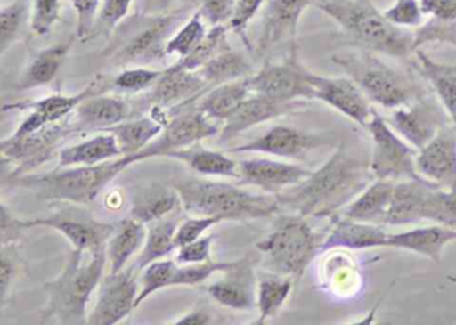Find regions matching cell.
<instances>
[{
    "label": "cell",
    "instance_id": "1",
    "mask_svg": "<svg viewBox=\"0 0 456 325\" xmlns=\"http://www.w3.org/2000/svg\"><path fill=\"white\" fill-rule=\"evenodd\" d=\"M370 159L340 143L332 156L303 183L277 194L281 205L304 217L332 218L351 204L372 181Z\"/></svg>",
    "mask_w": 456,
    "mask_h": 325
},
{
    "label": "cell",
    "instance_id": "2",
    "mask_svg": "<svg viewBox=\"0 0 456 325\" xmlns=\"http://www.w3.org/2000/svg\"><path fill=\"white\" fill-rule=\"evenodd\" d=\"M316 7L360 50L399 60L415 54L413 30L389 22L372 0H319Z\"/></svg>",
    "mask_w": 456,
    "mask_h": 325
},
{
    "label": "cell",
    "instance_id": "3",
    "mask_svg": "<svg viewBox=\"0 0 456 325\" xmlns=\"http://www.w3.org/2000/svg\"><path fill=\"white\" fill-rule=\"evenodd\" d=\"M173 188L186 213L218 218L221 223L272 217L281 207L277 194L250 193L228 183L189 177L175 180Z\"/></svg>",
    "mask_w": 456,
    "mask_h": 325
},
{
    "label": "cell",
    "instance_id": "4",
    "mask_svg": "<svg viewBox=\"0 0 456 325\" xmlns=\"http://www.w3.org/2000/svg\"><path fill=\"white\" fill-rule=\"evenodd\" d=\"M106 261V248L93 253L74 249L62 273L45 284L47 304L42 320L55 319L60 324H87V304L103 279Z\"/></svg>",
    "mask_w": 456,
    "mask_h": 325
},
{
    "label": "cell",
    "instance_id": "5",
    "mask_svg": "<svg viewBox=\"0 0 456 325\" xmlns=\"http://www.w3.org/2000/svg\"><path fill=\"white\" fill-rule=\"evenodd\" d=\"M126 167H129L119 157L93 167H60L45 175H15L12 185L33 191L47 201L90 204Z\"/></svg>",
    "mask_w": 456,
    "mask_h": 325
},
{
    "label": "cell",
    "instance_id": "6",
    "mask_svg": "<svg viewBox=\"0 0 456 325\" xmlns=\"http://www.w3.org/2000/svg\"><path fill=\"white\" fill-rule=\"evenodd\" d=\"M346 77L362 90L368 100L389 110L410 105L423 98L420 87L411 77L381 61L375 53H338L332 57Z\"/></svg>",
    "mask_w": 456,
    "mask_h": 325
},
{
    "label": "cell",
    "instance_id": "7",
    "mask_svg": "<svg viewBox=\"0 0 456 325\" xmlns=\"http://www.w3.org/2000/svg\"><path fill=\"white\" fill-rule=\"evenodd\" d=\"M325 234L317 233L306 217L300 215L279 218L273 231L258 242V252L266 257L273 273L300 280L309 264L322 252Z\"/></svg>",
    "mask_w": 456,
    "mask_h": 325
},
{
    "label": "cell",
    "instance_id": "8",
    "mask_svg": "<svg viewBox=\"0 0 456 325\" xmlns=\"http://www.w3.org/2000/svg\"><path fill=\"white\" fill-rule=\"evenodd\" d=\"M365 129L372 138V156L370 159L375 180H389L395 183L403 180H424L416 169L418 149L400 137L378 111H373L372 118Z\"/></svg>",
    "mask_w": 456,
    "mask_h": 325
},
{
    "label": "cell",
    "instance_id": "9",
    "mask_svg": "<svg viewBox=\"0 0 456 325\" xmlns=\"http://www.w3.org/2000/svg\"><path fill=\"white\" fill-rule=\"evenodd\" d=\"M311 70L298 60L297 44L290 45L289 54L279 63L266 62L257 73L249 77L252 94L264 95L281 102L314 100L309 81Z\"/></svg>",
    "mask_w": 456,
    "mask_h": 325
},
{
    "label": "cell",
    "instance_id": "10",
    "mask_svg": "<svg viewBox=\"0 0 456 325\" xmlns=\"http://www.w3.org/2000/svg\"><path fill=\"white\" fill-rule=\"evenodd\" d=\"M218 125L213 124L212 119L208 118L200 110L189 111L180 114L167 122L161 134L149 143L145 149L138 151L134 156H124L125 164L127 167L143 161V159L156 158V157H167L173 151L196 145L202 140L215 137L220 134Z\"/></svg>",
    "mask_w": 456,
    "mask_h": 325
},
{
    "label": "cell",
    "instance_id": "11",
    "mask_svg": "<svg viewBox=\"0 0 456 325\" xmlns=\"http://www.w3.org/2000/svg\"><path fill=\"white\" fill-rule=\"evenodd\" d=\"M70 135L73 133L69 122H55L20 137L10 135L0 143V151L4 161L17 162V170L12 175L15 177L49 161L58 146Z\"/></svg>",
    "mask_w": 456,
    "mask_h": 325
},
{
    "label": "cell",
    "instance_id": "12",
    "mask_svg": "<svg viewBox=\"0 0 456 325\" xmlns=\"http://www.w3.org/2000/svg\"><path fill=\"white\" fill-rule=\"evenodd\" d=\"M188 14V7H183L149 20L117 53V62L121 65H148L167 57V42Z\"/></svg>",
    "mask_w": 456,
    "mask_h": 325
},
{
    "label": "cell",
    "instance_id": "13",
    "mask_svg": "<svg viewBox=\"0 0 456 325\" xmlns=\"http://www.w3.org/2000/svg\"><path fill=\"white\" fill-rule=\"evenodd\" d=\"M17 229L50 228L62 233L74 249L86 253L105 249L108 240L116 231L117 223H98L90 215L81 213L60 212L49 217L34 220H14Z\"/></svg>",
    "mask_w": 456,
    "mask_h": 325
},
{
    "label": "cell",
    "instance_id": "14",
    "mask_svg": "<svg viewBox=\"0 0 456 325\" xmlns=\"http://www.w3.org/2000/svg\"><path fill=\"white\" fill-rule=\"evenodd\" d=\"M333 138L324 134H312L290 126H273L265 134L228 153H263L285 159H303L306 154L322 146H332Z\"/></svg>",
    "mask_w": 456,
    "mask_h": 325
},
{
    "label": "cell",
    "instance_id": "15",
    "mask_svg": "<svg viewBox=\"0 0 456 325\" xmlns=\"http://www.w3.org/2000/svg\"><path fill=\"white\" fill-rule=\"evenodd\" d=\"M138 284L133 271L110 273L101 280L100 293L94 308L87 316L90 325H116L126 319L137 301Z\"/></svg>",
    "mask_w": 456,
    "mask_h": 325
},
{
    "label": "cell",
    "instance_id": "16",
    "mask_svg": "<svg viewBox=\"0 0 456 325\" xmlns=\"http://www.w3.org/2000/svg\"><path fill=\"white\" fill-rule=\"evenodd\" d=\"M309 81L314 87V100L322 101L357 125L367 126L375 108L349 77H324L311 71Z\"/></svg>",
    "mask_w": 456,
    "mask_h": 325
},
{
    "label": "cell",
    "instance_id": "17",
    "mask_svg": "<svg viewBox=\"0 0 456 325\" xmlns=\"http://www.w3.org/2000/svg\"><path fill=\"white\" fill-rule=\"evenodd\" d=\"M319 0H266L258 54L264 55L282 42L297 44V30L304 12L316 7Z\"/></svg>",
    "mask_w": 456,
    "mask_h": 325
},
{
    "label": "cell",
    "instance_id": "18",
    "mask_svg": "<svg viewBox=\"0 0 456 325\" xmlns=\"http://www.w3.org/2000/svg\"><path fill=\"white\" fill-rule=\"evenodd\" d=\"M416 169L424 180L439 188L456 186V129L452 124L443 127L416 154Z\"/></svg>",
    "mask_w": 456,
    "mask_h": 325
},
{
    "label": "cell",
    "instance_id": "19",
    "mask_svg": "<svg viewBox=\"0 0 456 325\" xmlns=\"http://www.w3.org/2000/svg\"><path fill=\"white\" fill-rule=\"evenodd\" d=\"M387 121L400 137L418 150L448 125L439 106L423 98L395 109Z\"/></svg>",
    "mask_w": 456,
    "mask_h": 325
},
{
    "label": "cell",
    "instance_id": "20",
    "mask_svg": "<svg viewBox=\"0 0 456 325\" xmlns=\"http://www.w3.org/2000/svg\"><path fill=\"white\" fill-rule=\"evenodd\" d=\"M239 186H255L269 194H280L298 185L312 170L300 165L268 158H250L240 162Z\"/></svg>",
    "mask_w": 456,
    "mask_h": 325
},
{
    "label": "cell",
    "instance_id": "21",
    "mask_svg": "<svg viewBox=\"0 0 456 325\" xmlns=\"http://www.w3.org/2000/svg\"><path fill=\"white\" fill-rule=\"evenodd\" d=\"M220 281L205 287L208 295L225 308L250 311L256 306L257 281L249 256L237 260L233 268L225 272Z\"/></svg>",
    "mask_w": 456,
    "mask_h": 325
},
{
    "label": "cell",
    "instance_id": "22",
    "mask_svg": "<svg viewBox=\"0 0 456 325\" xmlns=\"http://www.w3.org/2000/svg\"><path fill=\"white\" fill-rule=\"evenodd\" d=\"M304 106H305V101L281 102V101L272 100L264 95H249L241 103V106L226 119L225 125L221 129L220 141L228 142L252 127L258 126L271 119L287 116Z\"/></svg>",
    "mask_w": 456,
    "mask_h": 325
},
{
    "label": "cell",
    "instance_id": "23",
    "mask_svg": "<svg viewBox=\"0 0 456 325\" xmlns=\"http://www.w3.org/2000/svg\"><path fill=\"white\" fill-rule=\"evenodd\" d=\"M209 90L199 71L165 69L151 92V102L162 109L183 108Z\"/></svg>",
    "mask_w": 456,
    "mask_h": 325
},
{
    "label": "cell",
    "instance_id": "24",
    "mask_svg": "<svg viewBox=\"0 0 456 325\" xmlns=\"http://www.w3.org/2000/svg\"><path fill=\"white\" fill-rule=\"evenodd\" d=\"M325 234L322 252L330 250H362L386 248L388 233L376 223H357L336 215Z\"/></svg>",
    "mask_w": 456,
    "mask_h": 325
},
{
    "label": "cell",
    "instance_id": "25",
    "mask_svg": "<svg viewBox=\"0 0 456 325\" xmlns=\"http://www.w3.org/2000/svg\"><path fill=\"white\" fill-rule=\"evenodd\" d=\"M130 109L121 98L109 95H93L85 100L74 111L73 124H70L71 133L105 132L109 127L116 126L126 121Z\"/></svg>",
    "mask_w": 456,
    "mask_h": 325
},
{
    "label": "cell",
    "instance_id": "26",
    "mask_svg": "<svg viewBox=\"0 0 456 325\" xmlns=\"http://www.w3.org/2000/svg\"><path fill=\"white\" fill-rule=\"evenodd\" d=\"M109 89L103 82V77L98 76L90 82L84 90L73 95L54 94L38 101H25V102L9 103L2 110H30L38 114L46 124H55L65 119L76 111V109L87 98L93 95L103 94Z\"/></svg>",
    "mask_w": 456,
    "mask_h": 325
},
{
    "label": "cell",
    "instance_id": "27",
    "mask_svg": "<svg viewBox=\"0 0 456 325\" xmlns=\"http://www.w3.org/2000/svg\"><path fill=\"white\" fill-rule=\"evenodd\" d=\"M434 188L439 186L427 180H403L395 183L391 205L384 225H410L424 221L427 197Z\"/></svg>",
    "mask_w": 456,
    "mask_h": 325
},
{
    "label": "cell",
    "instance_id": "28",
    "mask_svg": "<svg viewBox=\"0 0 456 325\" xmlns=\"http://www.w3.org/2000/svg\"><path fill=\"white\" fill-rule=\"evenodd\" d=\"M452 241H456V231L436 223L402 233H388L386 248L408 250L439 264L442 261L443 250Z\"/></svg>",
    "mask_w": 456,
    "mask_h": 325
},
{
    "label": "cell",
    "instance_id": "29",
    "mask_svg": "<svg viewBox=\"0 0 456 325\" xmlns=\"http://www.w3.org/2000/svg\"><path fill=\"white\" fill-rule=\"evenodd\" d=\"M165 110L167 109L154 106L151 117L124 121L116 126L109 127L105 132L116 135L124 156H134L161 134L170 121Z\"/></svg>",
    "mask_w": 456,
    "mask_h": 325
},
{
    "label": "cell",
    "instance_id": "30",
    "mask_svg": "<svg viewBox=\"0 0 456 325\" xmlns=\"http://www.w3.org/2000/svg\"><path fill=\"white\" fill-rule=\"evenodd\" d=\"M416 70L432 87L448 119L456 127V65L440 63L432 60L426 52H415Z\"/></svg>",
    "mask_w": 456,
    "mask_h": 325
},
{
    "label": "cell",
    "instance_id": "31",
    "mask_svg": "<svg viewBox=\"0 0 456 325\" xmlns=\"http://www.w3.org/2000/svg\"><path fill=\"white\" fill-rule=\"evenodd\" d=\"M76 38L74 34L69 41L60 42L37 53L20 76V81L15 85V90L28 92V90L39 89L52 84L62 69L63 63L68 60Z\"/></svg>",
    "mask_w": 456,
    "mask_h": 325
},
{
    "label": "cell",
    "instance_id": "32",
    "mask_svg": "<svg viewBox=\"0 0 456 325\" xmlns=\"http://www.w3.org/2000/svg\"><path fill=\"white\" fill-rule=\"evenodd\" d=\"M395 181L375 180L338 215L357 223L384 225L391 205Z\"/></svg>",
    "mask_w": 456,
    "mask_h": 325
},
{
    "label": "cell",
    "instance_id": "33",
    "mask_svg": "<svg viewBox=\"0 0 456 325\" xmlns=\"http://www.w3.org/2000/svg\"><path fill=\"white\" fill-rule=\"evenodd\" d=\"M124 157L116 135L101 132L90 140L69 146L60 151V167H93Z\"/></svg>",
    "mask_w": 456,
    "mask_h": 325
},
{
    "label": "cell",
    "instance_id": "34",
    "mask_svg": "<svg viewBox=\"0 0 456 325\" xmlns=\"http://www.w3.org/2000/svg\"><path fill=\"white\" fill-rule=\"evenodd\" d=\"M183 207L180 194L175 188L153 183L137 191L132 202L130 217L148 223L161 220Z\"/></svg>",
    "mask_w": 456,
    "mask_h": 325
},
{
    "label": "cell",
    "instance_id": "35",
    "mask_svg": "<svg viewBox=\"0 0 456 325\" xmlns=\"http://www.w3.org/2000/svg\"><path fill=\"white\" fill-rule=\"evenodd\" d=\"M148 228L145 223L130 217L117 223L116 231L106 244V257L110 265V273L124 271L130 258L143 247Z\"/></svg>",
    "mask_w": 456,
    "mask_h": 325
},
{
    "label": "cell",
    "instance_id": "36",
    "mask_svg": "<svg viewBox=\"0 0 456 325\" xmlns=\"http://www.w3.org/2000/svg\"><path fill=\"white\" fill-rule=\"evenodd\" d=\"M248 79H239L208 90L201 95L197 110L204 113L208 118L226 121L252 94Z\"/></svg>",
    "mask_w": 456,
    "mask_h": 325
},
{
    "label": "cell",
    "instance_id": "37",
    "mask_svg": "<svg viewBox=\"0 0 456 325\" xmlns=\"http://www.w3.org/2000/svg\"><path fill=\"white\" fill-rule=\"evenodd\" d=\"M167 158L185 162L191 170L208 177L240 178L239 167L221 151L202 148L200 142L167 154Z\"/></svg>",
    "mask_w": 456,
    "mask_h": 325
},
{
    "label": "cell",
    "instance_id": "38",
    "mask_svg": "<svg viewBox=\"0 0 456 325\" xmlns=\"http://www.w3.org/2000/svg\"><path fill=\"white\" fill-rule=\"evenodd\" d=\"M181 210L183 207L161 220L148 223L145 244L137 261L138 271H143L149 264L161 260L177 248L175 244V237L178 226L183 223Z\"/></svg>",
    "mask_w": 456,
    "mask_h": 325
},
{
    "label": "cell",
    "instance_id": "39",
    "mask_svg": "<svg viewBox=\"0 0 456 325\" xmlns=\"http://www.w3.org/2000/svg\"><path fill=\"white\" fill-rule=\"evenodd\" d=\"M252 65L242 53L232 49L231 45L224 47L212 61L207 63L200 76L207 82L209 89L239 81V79L249 78L252 74Z\"/></svg>",
    "mask_w": 456,
    "mask_h": 325
},
{
    "label": "cell",
    "instance_id": "40",
    "mask_svg": "<svg viewBox=\"0 0 456 325\" xmlns=\"http://www.w3.org/2000/svg\"><path fill=\"white\" fill-rule=\"evenodd\" d=\"M295 280L292 277L272 273L261 276L257 282V298L256 308L258 311L257 325L265 324L266 320L279 313L290 293H292Z\"/></svg>",
    "mask_w": 456,
    "mask_h": 325
},
{
    "label": "cell",
    "instance_id": "41",
    "mask_svg": "<svg viewBox=\"0 0 456 325\" xmlns=\"http://www.w3.org/2000/svg\"><path fill=\"white\" fill-rule=\"evenodd\" d=\"M228 26L225 25L213 26L201 44L191 54L181 58L172 68L185 71L201 70L224 47L228 46Z\"/></svg>",
    "mask_w": 456,
    "mask_h": 325
},
{
    "label": "cell",
    "instance_id": "42",
    "mask_svg": "<svg viewBox=\"0 0 456 325\" xmlns=\"http://www.w3.org/2000/svg\"><path fill=\"white\" fill-rule=\"evenodd\" d=\"M30 18V0H12L0 10V55L4 57L20 39Z\"/></svg>",
    "mask_w": 456,
    "mask_h": 325
},
{
    "label": "cell",
    "instance_id": "43",
    "mask_svg": "<svg viewBox=\"0 0 456 325\" xmlns=\"http://www.w3.org/2000/svg\"><path fill=\"white\" fill-rule=\"evenodd\" d=\"M424 221L456 231V186L431 189L424 207Z\"/></svg>",
    "mask_w": 456,
    "mask_h": 325
},
{
    "label": "cell",
    "instance_id": "44",
    "mask_svg": "<svg viewBox=\"0 0 456 325\" xmlns=\"http://www.w3.org/2000/svg\"><path fill=\"white\" fill-rule=\"evenodd\" d=\"M205 20L197 10L181 28L173 34L167 45V55H177L178 58L191 54L207 36Z\"/></svg>",
    "mask_w": 456,
    "mask_h": 325
},
{
    "label": "cell",
    "instance_id": "45",
    "mask_svg": "<svg viewBox=\"0 0 456 325\" xmlns=\"http://www.w3.org/2000/svg\"><path fill=\"white\" fill-rule=\"evenodd\" d=\"M177 264L172 260H157L149 264L142 271L141 279V290L138 293L135 306H140L146 298L151 297L159 290L172 287L173 274H175Z\"/></svg>",
    "mask_w": 456,
    "mask_h": 325
},
{
    "label": "cell",
    "instance_id": "46",
    "mask_svg": "<svg viewBox=\"0 0 456 325\" xmlns=\"http://www.w3.org/2000/svg\"><path fill=\"white\" fill-rule=\"evenodd\" d=\"M237 261H226V263H208L202 264H188V265H177L175 274H173L172 287H196L207 281L212 274L224 272L225 273L229 269L236 265Z\"/></svg>",
    "mask_w": 456,
    "mask_h": 325
},
{
    "label": "cell",
    "instance_id": "47",
    "mask_svg": "<svg viewBox=\"0 0 456 325\" xmlns=\"http://www.w3.org/2000/svg\"><path fill=\"white\" fill-rule=\"evenodd\" d=\"M413 42L416 50L428 44H445L456 47V22L429 18L423 25L413 30Z\"/></svg>",
    "mask_w": 456,
    "mask_h": 325
},
{
    "label": "cell",
    "instance_id": "48",
    "mask_svg": "<svg viewBox=\"0 0 456 325\" xmlns=\"http://www.w3.org/2000/svg\"><path fill=\"white\" fill-rule=\"evenodd\" d=\"M164 70L148 68L125 69L111 82V87L125 93H141L151 89L161 78Z\"/></svg>",
    "mask_w": 456,
    "mask_h": 325
},
{
    "label": "cell",
    "instance_id": "49",
    "mask_svg": "<svg viewBox=\"0 0 456 325\" xmlns=\"http://www.w3.org/2000/svg\"><path fill=\"white\" fill-rule=\"evenodd\" d=\"M60 15L61 0H30V28L36 36H47Z\"/></svg>",
    "mask_w": 456,
    "mask_h": 325
},
{
    "label": "cell",
    "instance_id": "50",
    "mask_svg": "<svg viewBox=\"0 0 456 325\" xmlns=\"http://www.w3.org/2000/svg\"><path fill=\"white\" fill-rule=\"evenodd\" d=\"M387 20L397 28L415 30L423 25L424 15L420 0H395L394 4L384 12Z\"/></svg>",
    "mask_w": 456,
    "mask_h": 325
},
{
    "label": "cell",
    "instance_id": "51",
    "mask_svg": "<svg viewBox=\"0 0 456 325\" xmlns=\"http://www.w3.org/2000/svg\"><path fill=\"white\" fill-rule=\"evenodd\" d=\"M265 4L266 0H234L233 14L229 20L228 28L241 37L249 49L250 44L247 38L248 28Z\"/></svg>",
    "mask_w": 456,
    "mask_h": 325
},
{
    "label": "cell",
    "instance_id": "52",
    "mask_svg": "<svg viewBox=\"0 0 456 325\" xmlns=\"http://www.w3.org/2000/svg\"><path fill=\"white\" fill-rule=\"evenodd\" d=\"M103 0H69V4L76 12V37L85 41L92 36L100 17Z\"/></svg>",
    "mask_w": 456,
    "mask_h": 325
},
{
    "label": "cell",
    "instance_id": "53",
    "mask_svg": "<svg viewBox=\"0 0 456 325\" xmlns=\"http://www.w3.org/2000/svg\"><path fill=\"white\" fill-rule=\"evenodd\" d=\"M221 221L215 217H194L186 218L180 223L177 232H175V247L181 248L189 242L196 241L200 237L204 236L205 232L212 226L217 225Z\"/></svg>",
    "mask_w": 456,
    "mask_h": 325
},
{
    "label": "cell",
    "instance_id": "54",
    "mask_svg": "<svg viewBox=\"0 0 456 325\" xmlns=\"http://www.w3.org/2000/svg\"><path fill=\"white\" fill-rule=\"evenodd\" d=\"M215 239V234H208V236L200 237L196 241L183 245L175 257V263L181 264V265L208 263L210 261V250H212Z\"/></svg>",
    "mask_w": 456,
    "mask_h": 325
},
{
    "label": "cell",
    "instance_id": "55",
    "mask_svg": "<svg viewBox=\"0 0 456 325\" xmlns=\"http://www.w3.org/2000/svg\"><path fill=\"white\" fill-rule=\"evenodd\" d=\"M133 0H103L98 23L106 31L116 28L129 14Z\"/></svg>",
    "mask_w": 456,
    "mask_h": 325
},
{
    "label": "cell",
    "instance_id": "56",
    "mask_svg": "<svg viewBox=\"0 0 456 325\" xmlns=\"http://www.w3.org/2000/svg\"><path fill=\"white\" fill-rule=\"evenodd\" d=\"M234 0H202L199 12L205 22L210 26H220L229 23L233 14Z\"/></svg>",
    "mask_w": 456,
    "mask_h": 325
},
{
    "label": "cell",
    "instance_id": "57",
    "mask_svg": "<svg viewBox=\"0 0 456 325\" xmlns=\"http://www.w3.org/2000/svg\"><path fill=\"white\" fill-rule=\"evenodd\" d=\"M424 15L445 22H456V0H420Z\"/></svg>",
    "mask_w": 456,
    "mask_h": 325
},
{
    "label": "cell",
    "instance_id": "58",
    "mask_svg": "<svg viewBox=\"0 0 456 325\" xmlns=\"http://www.w3.org/2000/svg\"><path fill=\"white\" fill-rule=\"evenodd\" d=\"M15 274V264L6 252L2 255V261H0V298L2 304L6 303L7 296H9L10 288H12V279Z\"/></svg>",
    "mask_w": 456,
    "mask_h": 325
},
{
    "label": "cell",
    "instance_id": "59",
    "mask_svg": "<svg viewBox=\"0 0 456 325\" xmlns=\"http://www.w3.org/2000/svg\"><path fill=\"white\" fill-rule=\"evenodd\" d=\"M212 314L205 309H197V311L189 312L185 316L181 317L175 321L177 325H208L212 324Z\"/></svg>",
    "mask_w": 456,
    "mask_h": 325
},
{
    "label": "cell",
    "instance_id": "60",
    "mask_svg": "<svg viewBox=\"0 0 456 325\" xmlns=\"http://www.w3.org/2000/svg\"><path fill=\"white\" fill-rule=\"evenodd\" d=\"M445 279H447L448 281L452 282L453 285H456V276H453V274H448Z\"/></svg>",
    "mask_w": 456,
    "mask_h": 325
},
{
    "label": "cell",
    "instance_id": "61",
    "mask_svg": "<svg viewBox=\"0 0 456 325\" xmlns=\"http://www.w3.org/2000/svg\"><path fill=\"white\" fill-rule=\"evenodd\" d=\"M169 2H172V0H162V4H167Z\"/></svg>",
    "mask_w": 456,
    "mask_h": 325
},
{
    "label": "cell",
    "instance_id": "62",
    "mask_svg": "<svg viewBox=\"0 0 456 325\" xmlns=\"http://www.w3.org/2000/svg\"><path fill=\"white\" fill-rule=\"evenodd\" d=\"M455 129H456V127H455Z\"/></svg>",
    "mask_w": 456,
    "mask_h": 325
}]
</instances>
